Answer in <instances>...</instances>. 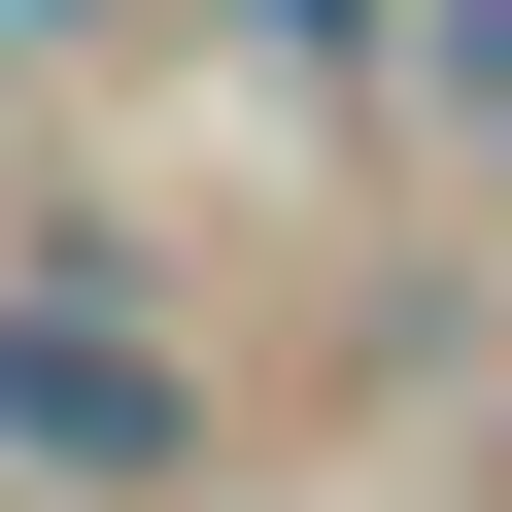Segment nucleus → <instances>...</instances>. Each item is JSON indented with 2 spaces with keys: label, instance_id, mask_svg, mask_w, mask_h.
I'll list each match as a JSON object with an SVG mask.
<instances>
[{
  "label": "nucleus",
  "instance_id": "2",
  "mask_svg": "<svg viewBox=\"0 0 512 512\" xmlns=\"http://www.w3.org/2000/svg\"><path fill=\"white\" fill-rule=\"evenodd\" d=\"M478 69H512V0H478Z\"/></svg>",
  "mask_w": 512,
  "mask_h": 512
},
{
  "label": "nucleus",
  "instance_id": "1",
  "mask_svg": "<svg viewBox=\"0 0 512 512\" xmlns=\"http://www.w3.org/2000/svg\"><path fill=\"white\" fill-rule=\"evenodd\" d=\"M0 444H35V478H171V376L103 308H0Z\"/></svg>",
  "mask_w": 512,
  "mask_h": 512
}]
</instances>
